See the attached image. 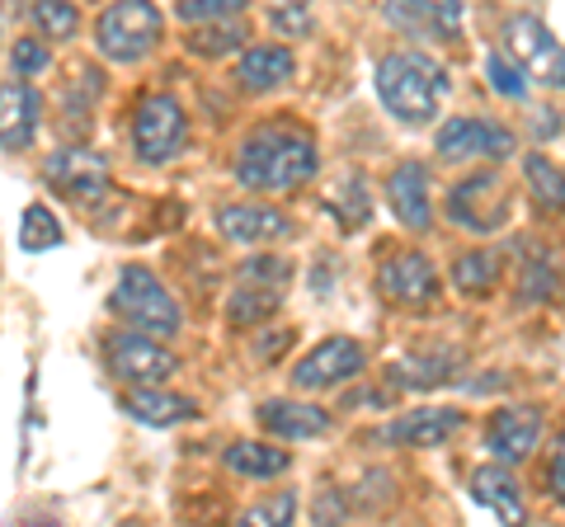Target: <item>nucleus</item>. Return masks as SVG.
<instances>
[{
  "label": "nucleus",
  "mask_w": 565,
  "mask_h": 527,
  "mask_svg": "<svg viewBox=\"0 0 565 527\" xmlns=\"http://www.w3.org/2000/svg\"><path fill=\"white\" fill-rule=\"evenodd\" d=\"M316 174V147L307 132L288 128H259L241 142L236 155V180L255 193H282V189H302Z\"/></svg>",
  "instance_id": "obj_1"
},
{
  "label": "nucleus",
  "mask_w": 565,
  "mask_h": 527,
  "mask_svg": "<svg viewBox=\"0 0 565 527\" xmlns=\"http://www.w3.org/2000/svg\"><path fill=\"white\" fill-rule=\"evenodd\" d=\"M377 95L396 122L419 128V122H434L438 104H444L448 72L424 52H386L377 62Z\"/></svg>",
  "instance_id": "obj_2"
},
{
  "label": "nucleus",
  "mask_w": 565,
  "mask_h": 527,
  "mask_svg": "<svg viewBox=\"0 0 565 527\" xmlns=\"http://www.w3.org/2000/svg\"><path fill=\"white\" fill-rule=\"evenodd\" d=\"M109 306H114V315H122V325H132L151 340L180 335V325H184L180 302H174L170 288L147 269V264H128V269L118 273Z\"/></svg>",
  "instance_id": "obj_3"
},
{
  "label": "nucleus",
  "mask_w": 565,
  "mask_h": 527,
  "mask_svg": "<svg viewBox=\"0 0 565 527\" xmlns=\"http://www.w3.org/2000/svg\"><path fill=\"white\" fill-rule=\"evenodd\" d=\"M166 39V20L151 0H114L109 10L95 20V43L109 62L132 66L141 57H151Z\"/></svg>",
  "instance_id": "obj_4"
},
{
  "label": "nucleus",
  "mask_w": 565,
  "mask_h": 527,
  "mask_svg": "<svg viewBox=\"0 0 565 527\" xmlns=\"http://www.w3.org/2000/svg\"><path fill=\"white\" fill-rule=\"evenodd\" d=\"M104 367H109L122 386H166L180 363H174L166 344H156L151 335H141V330L128 325L104 340Z\"/></svg>",
  "instance_id": "obj_5"
},
{
  "label": "nucleus",
  "mask_w": 565,
  "mask_h": 527,
  "mask_svg": "<svg viewBox=\"0 0 565 527\" xmlns=\"http://www.w3.org/2000/svg\"><path fill=\"white\" fill-rule=\"evenodd\" d=\"M504 47H509V62H519L527 76H537L552 90H565V47L546 29V20H537V14H509Z\"/></svg>",
  "instance_id": "obj_6"
},
{
  "label": "nucleus",
  "mask_w": 565,
  "mask_h": 527,
  "mask_svg": "<svg viewBox=\"0 0 565 527\" xmlns=\"http://www.w3.org/2000/svg\"><path fill=\"white\" fill-rule=\"evenodd\" d=\"M189 142V118L174 95H147L132 118V147L147 165H166Z\"/></svg>",
  "instance_id": "obj_7"
},
{
  "label": "nucleus",
  "mask_w": 565,
  "mask_h": 527,
  "mask_svg": "<svg viewBox=\"0 0 565 527\" xmlns=\"http://www.w3.org/2000/svg\"><path fill=\"white\" fill-rule=\"evenodd\" d=\"M382 14L419 43H452L462 33V0H382Z\"/></svg>",
  "instance_id": "obj_8"
},
{
  "label": "nucleus",
  "mask_w": 565,
  "mask_h": 527,
  "mask_svg": "<svg viewBox=\"0 0 565 527\" xmlns=\"http://www.w3.org/2000/svg\"><path fill=\"white\" fill-rule=\"evenodd\" d=\"M434 147L444 161H504L514 155V132L490 118H452L438 128Z\"/></svg>",
  "instance_id": "obj_9"
},
{
  "label": "nucleus",
  "mask_w": 565,
  "mask_h": 527,
  "mask_svg": "<svg viewBox=\"0 0 565 527\" xmlns=\"http://www.w3.org/2000/svg\"><path fill=\"white\" fill-rule=\"evenodd\" d=\"M363 373V344L349 335H334L326 344H316L311 354L292 367V386L297 391H334Z\"/></svg>",
  "instance_id": "obj_10"
},
{
  "label": "nucleus",
  "mask_w": 565,
  "mask_h": 527,
  "mask_svg": "<svg viewBox=\"0 0 565 527\" xmlns=\"http://www.w3.org/2000/svg\"><path fill=\"white\" fill-rule=\"evenodd\" d=\"M448 217L467 232H494L504 217H509V189L494 170L486 174H471L448 193Z\"/></svg>",
  "instance_id": "obj_11"
},
{
  "label": "nucleus",
  "mask_w": 565,
  "mask_h": 527,
  "mask_svg": "<svg viewBox=\"0 0 565 527\" xmlns=\"http://www.w3.org/2000/svg\"><path fill=\"white\" fill-rule=\"evenodd\" d=\"M43 180L71 198H90V193L109 189V161L95 147H57L43 161Z\"/></svg>",
  "instance_id": "obj_12"
},
{
  "label": "nucleus",
  "mask_w": 565,
  "mask_h": 527,
  "mask_svg": "<svg viewBox=\"0 0 565 527\" xmlns=\"http://www.w3.org/2000/svg\"><path fill=\"white\" fill-rule=\"evenodd\" d=\"M377 288H382L386 302H401V306H429L434 297H438V269L429 264V255L405 250V255L382 259Z\"/></svg>",
  "instance_id": "obj_13"
},
{
  "label": "nucleus",
  "mask_w": 565,
  "mask_h": 527,
  "mask_svg": "<svg viewBox=\"0 0 565 527\" xmlns=\"http://www.w3.org/2000/svg\"><path fill=\"white\" fill-rule=\"evenodd\" d=\"M537 433H542V410L537 406H504L490 415L486 424V452L494 462L514 466L523 456H533L537 448Z\"/></svg>",
  "instance_id": "obj_14"
},
{
  "label": "nucleus",
  "mask_w": 565,
  "mask_h": 527,
  "mask_svg": "<svg viewBox=\"0 0 565 527\" xmlns=\"http://www.w3.org/2000/svg\"><path fill=\"white\" fill-rule=\"evenodd\" d=\"M386 203H392L396 222L405 232H429L434 213H429V165L424 161H401L386 180Z\"/></svg>",
  "instance_id": "obj_15"
},
{
  "label": "nucleus",
  "mask_w": 565,
  "mask_h": 527,
  "mask_svg": "<svg viewBox=\"0 0 565 527\" xmlns=\"http://www.w3.org/2000/svg\"><path fill=\"white\" fill-rule=\"evenodd\" d=\"M43 118V95L29 80H6L0 85V151H24L39 132Z\"/></svg>",
  "instance_id": "obj_16"
},
{
  "label": "nucleus",
  "mask_w": 565,
  "mask_h": 527,
  "mask_svg": "<svg viewBox=\"0 0 565 527\" xmlns=\"http://www.w3.org/2000/svg\"><path fill=\"white\" fill-rule=\"evenodd\" d=\"M217 232L232 245H274L292 236V222L264 203H226L217 213Z\"/></svg>",
  "instance_id": "obj_17"
},
{
  "label": "nucleus",
  "mask_w": 565,
  "mask_h": 527,
  "mask_svg": "<svg viewBox=\"0 0 565 527\" xmlns=\"http://www.w3.org/2000/svg\"><path fill=\"white\" fill-rule=\"evenodd\" d=\"M457 429H462V410L434 406V410H411V415L392 419L377 438L382 443H401V448H444Z\"/></svg>",
  "instance_id": "obj_18"
},
{
  "label": "nucleus",
  "mask_w": 565,
  "mask_h": 527,
  "mask_svg": "<svg viewBox=\"0 0 565 527\" xmlns=\"http://www.w3.org/2000/svg\"><path fill=\"white\" fill-rule=\"evenodd\" d=\"M471 499H476V504H486L500 523H527V508H523V495H519V481H514V471H509L504 462L476 466V471H471Z\"/></svg>",
  "instance_id": "obj_19"
},
{
  "label": "nucleus",
  "mask_w": 565,
  "mask_h": 527,
  "mask_svg": "<svg viewBox=\"0 0 565 527\" xmlns=\"http://www.w3.org/2000/svg\"><path fill=\"white\" fill-rule=\"evenodd\" d=\"M122 410H128L137 424H151V429H174V424H189L199 419V406L189 396H170L161 386H132L122 396Z\"/></svg>",
  "instance_id": "obj_20"
},
{
  "label": "nucleus",
  "mask_w": 565,
  "mask_h": 527,
  "mask_svg": "<svg viewBox=\"0 0 565 527\" xmlns=\"http://www.w3.org/2000/svg\"><path fill=\"white\" fill-rule=\"evenodd\" d=\"M259 424L274 438H321L330 429V415L321 406H302V400H264Z\"/></svg>",
  "instance_id": "obj_21"
},
{
  "label": "nucleus",
  "mask_w": 565,
  "mask_h": 527,
  "mask_svg": "<svg viewBox=\"0 0 565 527\" xmlns=\"http://www.w3.org/2000/svg\"><path fill=\"white\" fill-rule=\"evenodd\" d=\"M297 72V62H292V52L288 47H250L245 57L236 62V85L241 90H278L282 80H288Z\"/></svg>",
  "instance_id": "obj_22"
},
{
  "label": "nucleus",
  "mask_w": 565,
  "mask_h": 527,
  "mask_svg": "<svg viewBox=\"0 0 565 527\" xmlns=\"http://www.w3.org/2000/svg\"><path fill=\"white\" fill-rule=\"evenodd\" d=\"M462 367V358L452 348H438V354H415V358H401L392 363V386H411V391H424V386H444L452 381V373Z\"/></svg>",
  "instance_id": "obj_23"
},
{
  "label": "nucleus",
  "mask_w": 565,
  "mask_h": 527,
  "mask_svg": "<svg viewBox=\"0 0 565 527\" xmlns=\"http://www.w3.org/2000/svg\"><path fill=\"white\" fill-rule=\"evenodd\" d=\"M288 466H292V452L269 448V443H232V448H226V471L250 476V481H274Z\"/></svg>",
  "instance_id": "obj_24"
},
{
  "label": "nucleus",
  "mask_w": 565,
  "mask_h": 527,
  "mask_svg": "<svg viewBox=\"0 0 565 527\" xmlns=\"http://www.w3.org/2000/svg\"><path fill=\"white\" fill-rule=\"evenodd\" d=\"M278 306H282V288L259 283V278H241V288L226 302V315H232V325H255V321H269Z\"/></svg>",
  "instance_id": "obj_25"
},
{
  "label": "nucleus",
  "mask_w": 565,
  "mask_h": 527,
  "mask_svg": "<svg viewBox=\"0 0 565 527\" xmlns=\"http://www.w3.org/2000/svg\"><path fill=\"white\" fill-rule=\"evenodd\" d=\"M500 273H504V259L494 255V250H471L452 264V283L462 288L467 297H481L490 292L494 283H500Z\"/></svg>",
  "instance_id": "obj_26"
},
{
  "label": "nucleus",
  "mask_w": 565,
  "mask_h": 527,
  "mask_svg": "<svg viewBox=\"0 0 565 527\" xmlns=\"http://www.w3.org/2000/svg\"><path fill=\"white\" fill-rule=\"evenodd\" d=\"M523 174H527V189H533V198L546 207V213H561V207H565V170L552 165L546 155H527Z\"/></svg>",
  "instance_id": "obj_27"
},
{
  "label": "nucleus",
  "mask_w": 565,
  "mask_h": 527,
  "mask_svg": "<svg viewBox=\"0 0 565 527\" xmlns=\"http://www.w3.org/2000/svg\"><path fill=\"white\" fill-rule=\"evenodd\" d=\"M52 245H62L57 217H52V207L29 203V207H24V222H20V250L43 255V250H52Z\"/></svg>",
  "instance_id": "obj_28"
},
{
  "label": "nucleus",
  "mask_w": 565,
  "mask_h": 527,
  "mask_svg": "<svg viewBox=\"0 0 565 527\" xmlns=\"http://www.w3.org/2000/svg\"><path fill=\"white\" fill-rule=\"evenodd\" d=\"M241 43H245V29L236 20H207V24H193L189 33V47L199 57H222V52H232Z\"/></svg>",
  "instance_id": "obj_29"
},
{
  "label": "nucleus",
  "mask_w": 565,
  "mask_h": 527,
  "mask_svg": "<svg viewBox=\"0 0 565 527\" xmlns=\"http://www.w3.org/2000/svg\"><path fill=\"white\" fill-rule=\"evenodd\" d=\"M33 29L47 33V39H76V29H81V10L71 6V0H33Z\"/></svg>",
  "instance_id": "obj_30"
},
{
  "label": "nucleus",
  "mask_w": 565,
  "mask_h": 527,
  "mask_svg": "<svg viewBox=\"0 0 565 527\" xmlns=\"http://www.w3.org/2000/svg\"><path fill=\"white\" fill-rule=\"evenodd\" d=\"M486 76H490V85H494V95H504V99H523V95H527L523 66L509 62L504 52H490V57H486Z\"/></svg>",
  "instance_id": "obj_31"
},
{
  "label": "nucleus",
  "mask_w": 565,
  "mask_h": 527,
  "mask_svg": "<svg viewBox=\"0 0 565 527\" xmlns=\"http://www.w3.org/2000/svg\"><path fill=\"white\" fill-rule=\"evenodd\" d=\"M241 10H250V0H180V20H189V24L236 20Z\"/></svg>",
  "instance_id": "obj_32"
},
{
  "label": "nucleus",
  "mask_w": 565,
  "mask_h": 527,
  "mask_svg": "<svg viewBox=\"0 0 565 527\" xmlns=\"http://www.w3.org/2000/svg\"><path fill=\"white\" fill-rule=\"evenodd\" d=\"M292 514H297V495H292V490H282V495H274V499L250 504V508L241 514V523H250V527H274V523H292Z\"/></svg>",
  "instance_id": "obj_33"
},
{
  "label": "nucleus",
  "mask_w": 565,
  "mask_h": 527,
  "mask_svg": "<svg viewBox=\"0 0 565 527\" xmlns=\"http://www.w3.org/2000/svg\"><path fill=\"white\" fill-rule=\"evenodd\" d=\"M47 62H52V52L43 39H20L10 52V66H14V76L29 80V76H43L47 72Z\"/></svg>",
  "instance_id": "obj_34"
},
{
  "label": "nucleus",
  "mask_w": 565,
  "mask_h": 527,
  "mask_svg": "<svg viewBox=\"0 0 565 527\" xmlns=\"http://www.w3.org/2000/svg\"><path fill=\"white\" fill-rule=\"evenodd\" d=\"M241 278H259V283H274V288H288V278H292V264L288 259H278V255H259L245 264V273Z\"/></svg>",
  "instance_id": "obj_35"
},
{
  "label": "nucleus",
  "mask_w": 565,
  "mask_h": 527,
  "mask_svg": "<svg viewBox=\"0 0 565 527\" xmlns=\"http://www.w3.org/2000/svg\"><path fill=\"white\" fill-rule=\"evenodd\" d=\"M546 292H556V273L546 259L527 264V283H523V302H546Z\"/></svg>",
  "instance_id": "obj_36"
},
{
  "label": "nucleus",
  "mask_w": 565,
  "mask_h": 527,
  "mask_svg": "<svg viewBox=\"0 0 565 527\" xmlns=\"http://www.w3.org/2000/svg\"><path fill=\"white\" fill-rule=\"evenodd\" d=\"M274 29L292 33V39H307V33H311V10L302 6V0H292V6H278L274 10Z\"/></svg>",
  "instance_id": "obj_37"
},
{
  "label": "nucleus",
  "mask_w": 565,
  "mask_h": 527,
  "mask_svg": "<svg viewBox=\"0 0 565 527\" xmlns=\"http://www.w3.org/2000/svg\"><path fill=\"white\" fill-rule=\"evenodd\" d=\"M552 495L565 504V448H561V456L552 462Z\"/></svg>",
  "instance_id": "obj_38"
},
{
  "label": "nucleus",
  "mask_w": 565,
  "mask_h": 527,
  "mask_svg": "<svg viewBox=\"0 0 565 527\" xmlns=\"http://www.w3.org/2000/svg\"><path fill=\"white\" fill-rule=\"evenodd\" d=\"M561 448H565V438H561Z\"/></svg>",
  "instance_id": "obj_39"
}]
</instances>
